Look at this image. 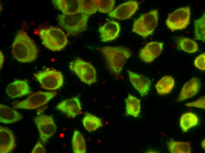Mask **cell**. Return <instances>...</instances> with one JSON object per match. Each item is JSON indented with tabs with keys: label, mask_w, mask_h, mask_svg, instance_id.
Instances as JSON below:
<instances>
[{
	"label": "cell",
	"mask_w": 205,
	"mask_h": 153,
	"mask_svg": "<svg viewBox=\"0 0 205 153\" xmlns=\"http://www.w3.org/2000/svg\"><path fill=\"white\" fill-rule=\"evenodd\" d=\"M97 50L105 59L106 68L116 79L118 78L127 61L132 55L129 48L123 46H104Z\"/></svg>",
	"instance_id": "1"
},
{
	"label": "cell",
	"mask_w": 205,
	"mask_h": 153,
	"mask_svg": "<svg viewBox=\"0 0 205 153\" xmlns=\"http://www.w3.org/2000/svg\"><path fill=\"white\" fill-rule=\"evenodd\" d=\"M39 52L35 41L27 32L23 30L18 31L11 46L13 57L21 63H30L36 60Z\"/></svg>",
	"instance_id": "2"
},
{
	"label": "cell",
	"mask_w": 205,
	"mask_h": 153,
	"mask_svg": "<svg viewBox=\"0 0 205 153\" xmlns=\"http://www.w3.org/2000/svg\"><path fill=\"white\" fill-rule=\"evenodd\" d=\"M39 35L44 46L53 51L62 50L68 43L67 35L59 28L50 26L42 29Z\"/></svg>",
	"instance_id": "3"
},
{
	"label": "cell",
	"mask_w": 205,
	"mask_h": 153,
	"mask_svg": "<svg viewBox=\"0 0 205 153\" xmlns=\"http://www.w3.org/2000/svg\"><path fill=\"white\" fill-rule=\"evenodd\" d=\"M89 17L79 12L71 15H59L58 19L61 27L71 35L76 36L87 29Z\"/></svg>",
	"instance_id": "4"
},
{
	"label": "cell",
	"mask_w": 205,
	"mask_h": 153,
	"mask_svg": "<svg viewBox=\"0 0 205 153\" xmlns=\"http://www.w3.org/2000/svg\"><path fill=\"white\" fill-rule=\"evenodd\" d=\"M158 19V10H151L141 15L134 21L132 31L146 38L153 34L157 26Z\"/></svg>",
	"instance_id": "5"
},
{
	"label": "cell",
	"mask_w": 205,
	"mask_h": 153,
	"mask_svg": "<svg viewBox=\"0 0 205 153\" xmlns=\"http://www.w3.org/2000/svg\"><path fill=\"white\" fill-rule=\"evenodd\" d=\"M69 68L82 82L89 85L97 82L95 69L89 62L77 58L70 63Z\"/></svg>",
	"instance_id": "6"
},
{
	"label": "cell",
	"mask_w": 205,
	"mask_h": 153,
	"mask_svg": "<svg viewBox=\"0 0 205 153\" xmlns=\"http://www.w3.org/2000/svg\"><path fill=\"white\" fill-rule=\"evenodd\" d=\"M34 75L41 88L47 90L59 89L64 84L62 74L55 69L47 68Z\"/></svg>",
	"instance_id": "7"
},
{
	"label": "cell",
	"mask_w": 205,
	"mask_h": 153,
	"mask_svg": "<svg viewBox=\"0 0 205 153\" xmlns=\"http://www.w3.org/2000/svg\"><path fill=\"white\" fill-rule=\"evenodd\" d=\"M56 94L55 92L39 91L23 100L13 102L12 106L13 108L16 109H35L46 104Z\"/></svg>",
	"instance_id": "8"
},
{
	"label": "cell",
	"mask_w": 205,
	"mask_h": 153,
	"mask_svg": "<svg viewBox=\"0 0 205 153\" xmlns=\"http://www.w3.org/2000/svg\"><path fill=\"white\" fill-rule=\"evenodd\" d=\"M191 15L189 6L182 7L170 14L165 23L168 28L172 31L183 30L189 24Z\"/></svg>",
	"instance_id": "9"
},
{
	"label": "cell",
	"mask_w": 205,
	"mask_h": 153,
	"mask_svg": "<svg viewBox=\"0 0 205 153\" xmlns=\"http://www.w3.org/2000/svg\"><path fill=\"white\" fill-rule=\"evenodd\" d=\"M34 122L39 131L40 138L45 144L54 134L57 127L53 117L45 114H39L34 118Z\"/></svg>",
	"instance_id": "10"
},
{
	"label": "cell",
	"mask_w": 205,
	"mask_h": 153,
	"mask_svg": "<svg viewBox=\"0 0 205 153\" xmlns=\"http://www.w3.org/2000/svg\"><path fill=\"white\" fill-rule=\"evenodd\" d=\"M139 3L135 1L125 2L116 7L109 14L111 17L124 20L130 18L139 9Z\"/></svg>",
	"instance_id": "11"
},
{
	"label": "cell",
	"mask_w": 205,
	"mask_h": 153,
	"mask_svg": "<svg viewBox=\"0 0 205 153\" xmlns=\"http://www.w3.org/2000/svg\"><path fill=\"white\" fill-rule=\"evenodd\" d=\"M164 43L151 41L148 43L140 50L139 56L143 61L150 63L153 62L160 54L163 50Z\"/></svg>",
	"instance_id": "12"
},
{
	"label": "cell",
	"mask_w": 205,
	"mask_h": 153,
	"mask_svg": "<svg viewBox=\"0 0 205 153\" xmlns=\"http://www.w3.org/2000/svg\"><path fill=\"white\" fill-rule=\"evenodd\" d=\"M56 108L70 118H74L80 114L81 104L78 97L65 100L58 103Z\"/></svg>",
	"instance_id": "13"
},
{
	"label": "cell",
	"mask_w": 205,
	"mask_h": 153,
	"mask_svg": "<svg viewBox=\"0 0 205 153\" xmlns=\"http://www.w3.org/2000/svg\"><path fill=\"white\" fill-rule=\"evenodd\" d=\"M16 144L15 135L9 129L0 126V153L12 152Z\"/></svg>",
	"instance_id": "14"
},
{
	"label": "cell",
	"mask_w": 205,
	"mask_h": 153,
	"mask_svg": "<svg viewBox=\"0 0 205 153\" xmlns=\"http://www.w3.org/2000/svg\"><path fill=\"white\" fill-rule=\"evenodd\" d=\"M129 79L134 88L141 96L147 94L150 89L151 81L143 75L127 70Z\"/></svg>",
	"instance_id": "15"
},
{
	"label": "cell",
	"mask_w": 205,
	"mask_h": 153,
	"mask_svg": "<svg viewBox=\"0 0 205 153\" xmlns=\"http://www.w3.org/2000/svg\"><path fill=\"white\" fill-rule=\"evenodd\" d=\"M6 92L11 99H15L28 95L31 90L27 82L25 80H16L8 85Z\"/></svg>",
	"instance_id": "16"
},
{
	"label": "cell",
	"mask_w": 205,
	"mask_h": 153,
	"mask_svg": "<svg viewBox=\"0 0 205 153\" xmlns=\"http://www.w3.org/2000/svg\"><path fill=\"white\" fill-rule=\"evenodd\" d=\"M120 27L119 23L115 21H111L105 24L99 29L101 40L103 42L113 40L118 37Z\"/></svg>",
	"instance_id": "17"
},
{
	"label": "cell",
	"mask_w": 205,
	"mask_h": 153,
	"mask_svg": "<svg viewBox=\"0 0 205 153\" xmlns=\"http://www.w3.org/2000/svg\"><path fill=\"white\" fill-rule=\"evenodd\" d=\"M200 81L196 77H192L183 85L176 99L177 102H181L189 99L196 94L199 91Z\"/></svg>",
	"instance_id": "18"
},
{
	"label": "cell",
	"mask_w": 205,
	"mask_h": 153,
	"mask_svg": "<svg viewBox=\"0 0 205 153\" xmlns=\"http://www.w3.org/2000/svg\"><path fill=\"white\" fill-rule=\"evenodd\" d=\"M23 118L21 114L16 110L5 105L0 104V122L9 124L19 121Z\"/></svg>",
	"instance_id": "19"
},
{
	"label": "cell",
	"mask_w": 205,
	"mask_h": 153,
	"mask_svg": "<svg viewBox=\"0 0 205 153\" xmlns=\"http://www.w3.org/2000/svg\"><path fill=\"white\" fill-rule=\"evenodd\" d=\"M52 2L64 15H71L80 12L79 0H53Z\"/></svg>",
	"instance_id": "20"
},
{
	"label": "cell",
	"mask_w": 205,
	"mask_h": 153,
	"mask_svg": "<svg viewBox=\"0 0 205 153\" xmlns=\"http://www.w3.org/2000/svg\"><path fill=\"white\" fill-rule=\"evenodd\" d=\"M175 85L174 79L170 76H166L158 81L155 87L159 94L164 95L171 92Z\"/></svg>",
	"instance_id": "21"
},
{
	"label": "cell",
	"mask_w": 205,
	"mask_h": 153,
	"mask_svg": "<svg viewBox=\"0 0 205 153\" xmlns=\"http://www.w3.org/2000/svg\"><path fill=\"white\" fill-rule=\"evenodd\" d=\"M126 114L135 117L139 116L140 112V100L130 94L125 99Z\"/></svg>",
	"instance_id": "22"
},
{
	"label": "cell",
	"mask_w": 205,
	"mask_h": 153,
	"mask_svg": "<svg viewBox=\"0 0 205 153\" xmlns=\"http://www.w3.org/2000/svg\"><path fill=\"white\" fill-rule=\"evenodd\" d=\"M83 126L90 132L95 131L103 126L101 119L88 112H86L82 119Z\"/></svg>",
	"instance_id": "23"
},
{
	"label": "cell",
	"mask_w": 205,
	"mask_h": 153,
	"mask_svg": "<svg viewBox=\"0 0 205 153\" xmlns=\"http://www.w3.org/2000/svg\"><path fill=\"white\" fill-rule=\"evenodd\" d=\"M199 121L198 117L195 114L191 112H186L181 117L180 126L183 132H185L197 125Z\"/></svg>",
	"instance_id": "24"
},
{
	"label": "cell",
	"mask_w": 205,
	"mask_h": 153,
	"mask_svg": "<svg viewBox=\"0 0 205 153\" xmlns=\"http://www.w3.org/2000/svg\"><path fill=\"white\" fill-rule=\"evenodd\" d=\"M169 152L172 153H189L191 148L189 142L171 139L166 143Z\"/></svg>",
	"instance_id": "25"
},
{
	"label": "cell",
	"mask_w": 205,
	"mask_h": 153,
	"mask_svg": "<svg viewBox=\"0 0 205 153\" xmlns=\"http://www.w3.org/2000/svg\"><path fill=\"white\" fill-rule=\"evenodd\" d=\"M73 152L75 153H85L86 148L82 134L77 130L74 131L72 140Z\"/></svg>",
	"instance_id": "26"
},
{
	"label": "cell",
	"mask_w": 205,
	"mask_h": 153,
	"mask_svg": "<svg viewBox=\"0 0 205 153\" xmlns=\"http://www.w3.org/2000/svg\"><path fill=\"white\" fill-rule=\"evenodd\" d=\"M80 12L88 16L95 14L97 10L96 0H79Z\"/></svg>",
	"instance_id": "27"
},
{
	"label": "cell",
	"mask_w": 205,
	"mask_h": 153,
	"mask_svg": "<svg viewBox=\"0 0 205 153\" xmlns=\"http://www.w3.org/2000/svg\"><path fill=\"white\" fill-rule=\"evenodd\" d=\"M178 45L183 51L189 53H194L198 50L197 43L193 40L182 37L179 39Z\"/></svg>",
	"instance_id": "28"
},
{
	"label": "cell",
	"mask_w": 205,
	"mask_h": 153,
	"mask_svg": "<svg viewBox=\"0 0 205 153\" xmlns=\"http://www.w3.org/2000/svg\"><path fill=\"white\" fill-rule=\"evenodd\" d=\"M205 14L201 17L195 20L194 29L195 39L205 41Z\"/></svg>",
	"instance_id": "29"
},
{
	"label": "cell",
	"mask_w": 205,
	"mask_h": 153,
	"mask_svg": "<svg viewBox=\"0 0 205 153\" xmlns=\"http://www.w3.org/2000/svg\"><path fill=\"white\" fill-rule=\"evenodd\" d=\"M97 10L101 13H107L110 12L115 4L114 0H96Z\"/></svg>",
	"instance_id": "30"
},
{
	"label": "cell",
	"mask_w": 205,
	"mask_h": 153,
	"mask_svg": "<svg viewBox=\"0 0 205 153\" xmlns=\"http://www.w3.org/2000/svg\"><path fill=\"white\" fill-rule=\"evenodd\" d=\"M205 54L204 53L197 56L194 61V64L197 68L201 70H204Z\"/></svg>",
	"instance_id": "31"
},
{
	"label": "cell",
	"mask_w": 205,
	"mask_h": 153,
	"mask_svg": "<svg viewBox=\"0 0 205 153\" xmlns=\"http://www.w3.org/2000/svg\"><path fill=\"white\" fill-rule=\"evenodd\" d=\"M185 105L188 107H194L205 109V96H203L196 101L187 103Z\"/></svg>",
	"instance_id": "32"
},
{
	"label": "cell",
	"mask_w": 205,
	"mask_h": 153,
	"mask_svg": "<svg viewBox=\"0 0 205 153\" xmlns=\"http://www.w3.org/2000/svg\"><path fill=\"white\" fill-rule=\"evenodd\" d=\"M41 142L38 141L32 151L31 153H46V149Z\"/></svg>",
	"instance_id": "33"
},
{
	"label": "cell",
	"mask_w": 205,
	"mask_h": 153,
	"mask_svg": "<svg viewBox=\"0 0 205 153\" xmlns=\"http://www.w3.org/2000/svg\"><path fill=\"white\" fill-rule=\"evenodd\" d=\"M0 56H1V63H0V66H1V67H2L3 64L4 63V56L2 52L1 51H0Z\"/></svg>",
	"instance_id": "34"
},
{
	"label": "cell",
	"mask_w": 205,
	"mask_h": 153,
	"mask_svg": "<svg viewBox=\"0 0 205 153\" xmlns=\"http://www.w3.org/2000/svg\"><path fill=\"white\" fill-rule=\"evenodd\" d=\"M201 145L202 147L205 149V139H204L201 142Z\"/></svg>",
	"instance_id": "35"
}]
</instances>
